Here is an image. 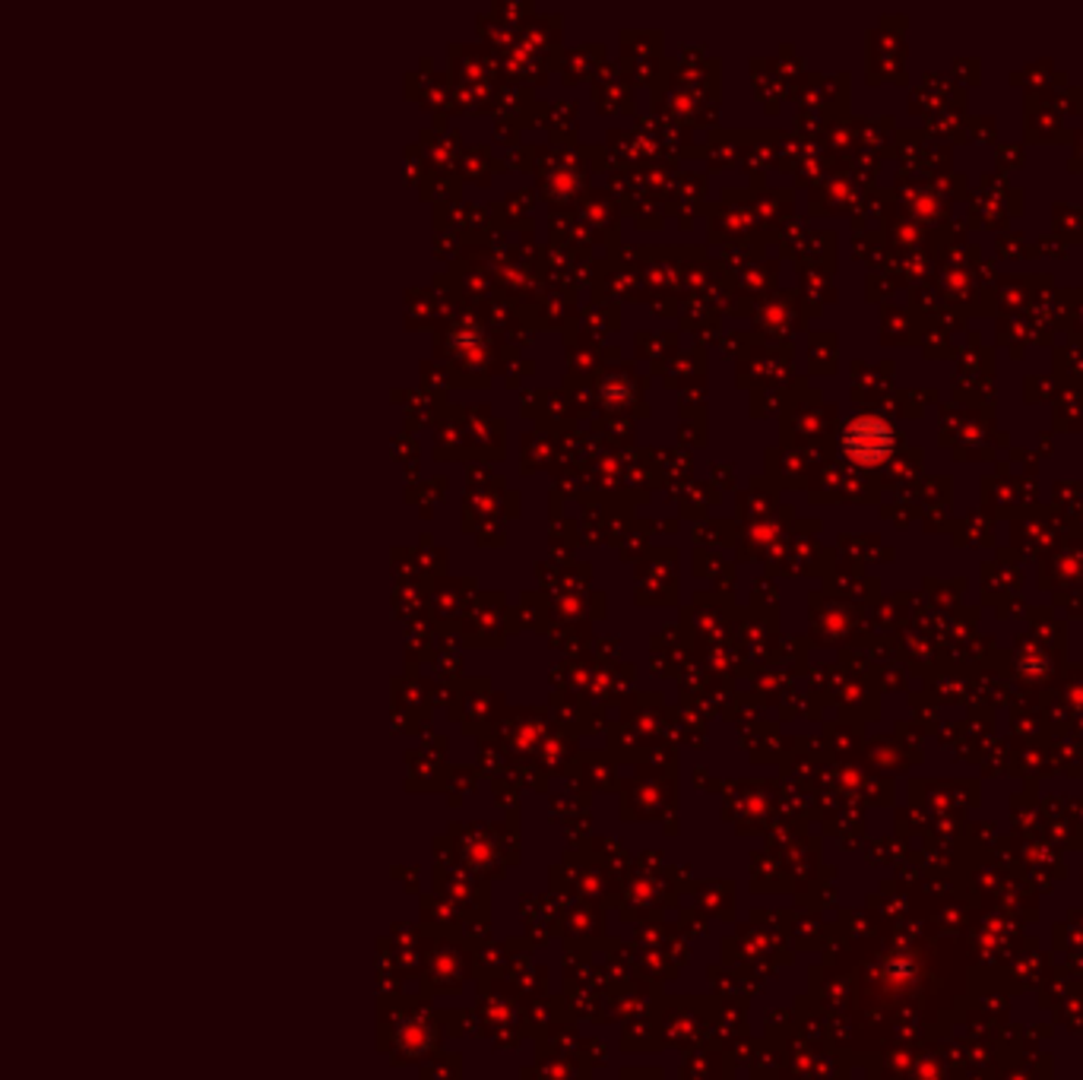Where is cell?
Here are the masks:
<instances>
[{
    "label": "cell",
    "instance_id": "obj_1",
    "mask_svg": "<svg viewBox=\"0 0 1083 1080\" xmlns=\"http://www.w3.org/2000/svg\"><path fill=\"white\" fill-rule=\"evenodd\" d=\"M843 450L859 466H877L894 450V431H891V424L874 419V416H862L843 431Z\"/></svg>",
    "mask_w": 1083,
    "mask_h": 1080
}]
</instances>
